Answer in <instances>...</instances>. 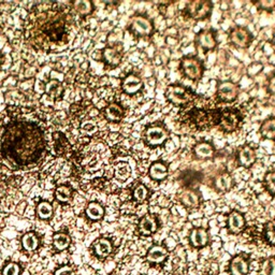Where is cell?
Here are the masks:
<instances>
[{
	"label": "cell",
	"instance_id": "obj_15",
	"mask_svg": "<svg viewBox=\"0 0 275 275\" xmlns=\"http://www.w3.org/2000/svg\"><path fill=\"white\" fill-rule=\"evenodd\" d=\"M215 146L210 141H199L193 146V154L201 160L212 159L215 156Z\"/></svg>",
	"mask_w": 275,
	"mask_h": 275
},
{
	"label": "cell",
	"instance_id": "obj_43",
	"mask_svg": "<svg viewBox=\"0 0 275 275\" xmlns=\"http://www.w3.org/2000/svg\"><path fill=\"white\" fill-rule=\"evenodd\" d=\"M272 42H273V44L275 45V29L273 31V36H272Z\"/></svg>",
	"mask_w": 275,
	"mask_h": 275
},
{
	"label": "cell",
	"instance_id": "obj_36",
	"mask_svg": "<svg viewBox=\"0 0 275 275\" xmlns=\"http://www.w3.org/2000/svg\"><path fill=\"white\" fill-rule=\"evenodd\" d=\"M72 196V189L67 185H60L55 192V197L60 202H67Z\"/></svg>",
	"mask_w": 275,
	"mask_h": 275
},
{
	"label": "cell",
	"instance_id": "obj_17",
	"mask_svg": "<svg viewBox=\"0 0 275 275\" xmlns=\"http://www.w3.org/2000/svg\"><path fill=\"white\" fill-rule=\"evenodd\" d=\"M178 200L185 208L197 209L201 203V195L195 188H187L179 194Z\"/></svg>",
	"mask_w": 275,
	"mask_h": 275
},
{
	"label": "cell",
	"instance_id": "obj_24",
	"mask_svg": "<svg viewBox=\"0 0 275 275\" xmlns=\"http://www.w3.org/2000/svg\"><path fill=\"white\" fill-rule=\"evenodd\" d=\"M190 243L195 247H202L208 244L209 235L208 231L203 228H195L190 232Z\"/></svg>",
	"mask_w": 275,
	"mask_h": 275
},
{
	"label": "cell",
	"instance_id": "obj_16",
	"mask_svg": "<svg viewBox=\"0 0 275 275\" xmlns=\"http://www.w3.org/2000/svg\"><path fill=\"white\" fill-rule=\"evenodd\" d=\"M104 118L111 123H119L124 119L126 115V109L119 102H112L103 109Z\"/></svg>",
	"mask_w": 275,
	"mask_h": 275
},
{
	"label": "cell",
	"instance_id": "obj_29",
	"mask_svg": "<svg viewBox=\"0 0 275 275\" xmlns=\"http://www.w3.org/2000/svg\"><path fill=\"white\" fill-rule=\"evenodd\" d=\"M86 215L93 220L101 219L104 215L103 206L98 202H91L86 208Z\"/></svg>",
	"mask_w": 275,
	"mask_h": 275
},
{
	"label": "cell",
	"instance_id": "obj_28",
	"mask_svg": "<svg viewBox=\"0 0 275 275\" xmlns=\"http://www.w3.org/2000/svg\"><path fill=\"white\" fill-rule=\"evenodd\" d=\"M73 10L81 17H86L94 11V4L89 0H77L72 3Z\"/></svg>",
	"mask_w": 275,
	"mask_h": 275
},
{
	"label": "cell",
	"instance_id": "obj_20",
	"mask_svg": "<svg viewBox=\"0 0 275 275\" xmlns=\"http://www.w3.org/2000/svg\"><path fill=\"white\" fill-rule=\"evenodd\" d=\"M149 177L153 181L162 182L169 177V166L162 160H156L149 169Z\"/></svg>",
	"mask_w": 275,
	"mask_h": 275
},
{
	"label": "cell",
	"instance_id": "obj_27",
	"mask_svg": "<svg viewBox=\"0 0 275 275\" xmlns=\"http://www.w3.org/2000/svg\"><path fill=\"white\" fill-rule=\"evenodd\" d=\"M112 243L108 239H100L95 243L94 245V250L95 253H96V255L101 258L109 256L111 252H112Z\"/></svg>",
	"mask_w": 275,
	"mask_h": 275
},
{
	"label": "cell",
	"instance_id": "obj_11",
	"mask_svg": "<svg viewBox=\"0 0 275 275\" xmlns=\"http://www.w3.org/2000/svg\"><path fill=\"white\" fill-rule=\"evenodd\" d=\"M229 42L236 49H247L252 44L253 35L248 28L243 26H236L229 33Z\"/></svg>",
	"mask_w": 275,
	"mask_h": 275
},
{
	"label": "cell",
	"instance_id": "obj_10",
	"mask_svg": "<svg viewBox=\"0 0 275 275\" xmlns=\"http://www.w3.org/2000/svg\"><path fill=\"white\" fill-rule=\"evenodd\" d=\"M195 43L198 49L202 50L204 53L214 51L217 47V36L216 31L212 28L202 29L196 35Z\"/></svg>",
	"mask_w": 275,
	"mask_h": 275
},
{
	"label": "cell",
	"instance_id": "obj_30",
	"mask_svg": "<svg viewBox=\"0 0 275 275\" xmlns=\"http://www.w3.org/2000/svg\"><path fill=\"white\" fill-rule=\"evenodd\" d=\"M150 192L149 188H147L143 183H138L134 190H132V197L137 201V202H144V201L149 197Z\"/></svg>",
	"mask_w": 275,
	"mask_h": 275
},
{
	"label": "cell",
	"instance_id": "obj_35",
	"mask_svg": "<svg viewBox=\"0 0 275 275\" xmlns=\"http://www.w3.org/2000/svg\"><path fill=\"white\" fill-rule=\"evenodd\" d=\"M37 213H38L40 218L47 219L53 215V206L47 201H42L37 206Z\"/></svg>",
	"mask_w": 275,
	"mask_h": 275
},
{
	"label": "cell",
	"instance_id": "obj_42",
	"mask_svg": "<svg viewBox=\"0 0 275 275\" xmlns=\"http://www.w3.org/2000/svg\"><path fill=\"white\" fill-rule=\"evenodd\" d=\"M55 275H75V273H73L71 268L62 267L59 270H57Z\"/></svg>",
	"mask_w": 275,
	"mask_h": 275
},
{
	"label": "cell",
	"instance_id": "obj_13",
	"mask_svg": "<svg viewBox=\"0 0 275 275\" xmlns=\"http://www.w3.org/2000/svg\"><path fill=\"white\" fill-rule=\"evenodd\" d=\"M236 162L237 166L250 169L257 161V152L256 149L251 144L242 145L239 150L236 151Z\"/></svg>",
	"mask_w": 275,
	"mask_h": 275
},
{
	"label": "cell",
	"instance_id": "obj_34",
	"mask_svg": "<svg viewBox=\"0 0 275 275\" xmlns=\"http://www.w3.org/2000/svg\"><path fill=\"white\" fill-rule=\"evenodd\" d=\"M22 243L26 251H35L39 245V240L34 232H29L23 236Z\"/></svg>",
	"mask_w": 275,
	"mask_h": 275
},
{
	"label": "cell",
	"instance_id": "obj_41",
	"mask_svg": "<svg viewBox=\"0 0 275 275\" xmlns=\"http://www.w3.org/2000/svg\"><path fill=\"white\" fill-rule=\"evenodd\" d=\"M267 89H268V93L273 95L275 96V73L273 76H271L269 78L268 83H267Z\"/></svg>",
	"mask_w": 275,
	"mask_h": 275
},
{
	"label": "cell",
	"instance_id": "obj_9",
	"mask_svg": "<svg viewBox=\"0 0 275 275\" xmlns=\"http://www.w3.org/2000/svg\"><path fill=\"white\" fill-rule=\"evenodd\" d=\"M213 11V3L209 0H192L185 7L183 14L194 20H208Z\"/></svg>",
	"mask_w": 275,
	"mask_h": 275
},
{
	"label": "cell",
	"instance_id": "obj_19",
	"mask_svg": "<svg viewBox=\"0 0 275 275\" xmlns=\"http://www.w3.org/2000/svg\"><path fill=\"white\" fill-rule=\"evenodd\" d=\"M235 178L229 172L219 173L213 178V187L218 193H227L235 186Z\"/></svg>",
	"mask_w": 275,
	"mask_h": 275
},
{
	"label": "cell",
	"instance_id": "obj_5",
	"mask_svg": "<svg viewBox=\"0 0 275 275\" xmlns=\"http://www.w3.org/2000/svg\"><path fill=\"white\" fill-rule=\"evenodd\" d=\"M165 97L169 102L177 107H186L198 98L197 94L192 88L178 83H173L167 86Z\"/></svg>",
	"mask_w": 275,
	"mask_h": 275
},
{
	"label": "cell",
	"instance_id": "obj_22",
	"mask_svg": "<svg viewBox=\"0 0 275 275\" xmlns=\"http://www.w3.org/2000/svg\"><path fill=\"white\" fill-rule=\"evenodd\" d=\"M158 229V220L154 215L145 214L139 223V231L144 236L155 234Z\"/></svg>",
	"mask_w": 275,
	"mask_h": 275
},
{
	"label": "cell",
	"instance_id": "obj_6",
	"mask_svg": "<svg viewBox=\"0 0 275 275\" xmlns=\"http://www.w3.org/2000/svg\"><path fill=\"white\" fill-rule=\"evenodd\" d=\"M127 30L135 38H150L155 31L154 20L144 13H136L132 15L127 24Z\"/></svg>",
	"mask_w": 275,
	"mask_h": 275
},
{
	"label": "cell",
	"instance_id": "obj_31",
	"mask_svg": "<svg viewBox=\"0 0 275 275\" xmlns=\"http://www.w3.org/2000/svg\"><path fill=\"white\" fill-rule=\"evenodd\" d=\"M45 91L47 95L53 99H58L62 95L63 88L61 84L58 81H51L46 84Z\"/></svg>",
	"mask_w": 275,
	"mask_h": 275
},
{
	"label": "cell",
	"instance_id": "obj_44",
	"mask_svg": "<svg viewBox=\"0 0 275 275\" xmlns=\"http://www.w3.org/2000/svg\"><path fill=\"white\" fill-rule=\"evenodd\" d=\"M0 61H1V56H0Z\"/></svg>",
	"mask_w": 275,
	"mask_h": 275
},
{
	"label": "cell",
	"instance_id": "obj_26",
	"mask_svg": "<svg viewBox=\"0 0 275 275\" xmlns=\"http://www.w3.org/2000/svg\"><path fill=\"white\" fill-rule=\"evenodd\" d=\"M230 268L234 275H246L248 273L247 259L243 256H236L232 260Z\"/></svg>",
	"mask_w": 275,
	"mask_h": 275
},
{
	"label": "cell",
	"instance_id": "obj_21",
	"mask_svg": "<svg viewBox=\"0 0 275 275\" xmlns=\"http://www.w3.org/2000/svg\"><path fill=\"white\" fill-rule=\"evenodd\" d=\"M246 220L244 215L237 212V211H232L228 215V220H227V227L232 234H240L244 229Z\"/></svg>",
	"mask_w": 275,
	"mask_h": 275
},
{
	"label": "cell",
	"instance_id": "obj_8",
	"mask_svg": "<svg viewBox=\"0 0 275 275\" xmlns=\"http://www.w3.org/2000/svg\"><path fill=\"white\" fill-rule=\"evenodd\" d=\"M178 69L184 78L194 83L199 82L203 78L205 71L203 61L194 55L184 56L179 61Z\"/></svg>",
	"mask_w": 275,
	"mask_h": 275
},
{
	"label": "cell",
	"instance_id": "obj_25",
	"mask_svg": "<svg viewBox=\"0 0 275 275\" xmlns=\"http://www.w3.org/2000/svg\"><path fill=\"white\" fill-rule=\"evenodd\" d=\"M169 253L168 250L162 245H154L152 246L149 252H147V260L151 262H161L165 260V259L168 257Z\"/></svg>",
	"mask_w": 275,
	"mask_h": 275
},
{
	"label": "cell",
	"instance_id": "obj_37",
	"mask_svg": "<svg viewBox=\"0 0 275 275\" xmlns=\"http://www.w3.org/2000/svg\"><path fill=\"white\" fill-rule=\"evenodd\" d=\"M254 4L260 11L272 12L273 10H275V0H259V1H256Z\"/></svg>",
	"mask_w": 275,
	"mask_h": 275
},
{
	"label": "cell",
	"instance_id": "obj_33",
	"mask_svg": "<svg viewBox=\"0 0 275 275\" xmlns=\"http://www.w3.org/2000/svg\"><path fill=\"white\" fill-rule=\"evenodd\" d=\"M53 243L58 251H63L70 245V236L66 234H56L53 236Z\"/></svg>",
	"mask_w": 275,
	"mask_h": 275
},
{
	"label": "cell",
	"instance_id": "obj_18",
	"mask_svg": "<svg viewBox=\"0 0 275 275\" xmlns=\"http://www.w3.org/2000/svg\"><path fill=\"white\" fill-rule=\"evenodd\" d=\"M102 59L107 67L115 68L120 65L123 59V52L116 46H107L102 51Z\"/></svg>",
	"mask_w": 275,
	"mask_h": 275
},
{
	"label": "cell",
	"instance_id": "obj_12",
	"mask_svg": "<svg viewBox=\"0 0 275 275\" xmlns=\"http://www.w3.org/2000/svg\"><path fill=\"white\" fill-rule=\"evenodd\" d=\"M240 88L237 84L232 81H223L217 85L216 89V97L220 102L230 103L234 102L239 97Z\"/></svg>",
	"mask_w": 275,
	"mask_h": 275
},
{
	"label": "cell",
	"instance_id": "obj_4",
	"mask_svg": "<svg viewBox=\"0 0 275 275\" xmlns=\"http://www.w3.org/2000/svg\"><path fill=\"white\" fill-rule=\"evenodd\" d=\"M243 120H244V114L240 109L235 107L221 108L219 110L217 129L226 135L234 134L241 128Z\"/></svg>",
	"mask_w": 275,
	"mask_h": 275
},
{
	"label": "cell",
	"instance_id": "obj_3",
	"mask_svg": "<svg viewBox=\"0 0 275 275\" xmlns=\"http://www.w3.org/2000/svg\"><path fill=\"white\" fill-rule=\"evenodd\" d=\"M220 109H202L194 108L185 114V123L197 130H208L217 128Z\"/></svg>",
	"mask_w": 275,
	"mask_h": 275
},
{
	"label": "cell",
	"instance_id": "obj_23",
	"mask_svg": "<svg viewBox=\"0 0 275 275\" xmlns=\"http://www.w3.org/2000/svg\"><path fill=\"white\" fill-rule=\"evenodd\" d=\"M259 134L266 140L275 141V116L264 119L259 127Z\"/></svg>",
	"mask_w": 275,
	"mask_h": 275
},
{
	"label": "cell",
	"instance_id": "obj_40",
	"mask_svg": "<svg viewBox=\"0 0 275 275\" xmlns=\"http://www.w3.org/2000/svg\"><path fill=\"white\" fill-rule=\"evenodd\" d=\"M20 267L17 263H9L3 270V275H19Z\"/></svg>",
	"mask_w": 275,
	"mask_h": 275
},
{
	"label": "cell",
	"instance_id": "obj_2",
	"mask_svg": "<svg viewBox=\"0 0 275 275\" xmlns=\"http://www.w3.org/2000/svg\"><path fill=\"white\" fill-rule=\"evenodd\" d=\"M71 14L57 4L37 8L29 15L25 37L38 50L51 51L67 43Z\"/></svg>",
	"mask_w": 275,
	"mask_h": 275
},
{
	"label": "cell",
	"instance_id": "obj_1",
	"mask_svg": "<svg viewBox=\"0 0 275 275\" xmlns=\"http://www.w3.org/2000/svg\"><path fill=\"white\" fill-rule=\"evenodd\" d=\"M6 112L7 119L0 120V162L12 170L34 167L46 149L43 125L29 112Z\"/></svg>",
	"mask_w": 275,
	"mask_h": 275
},
{
	"label": "cell",
	"instance_id": "obj_14",
	"mask_svg": "<svg viewBox=\"0 0 275 275\" xmlns=\"http://www.w3.org/2000/svg\"><path fill=\"white\" fill-rule=\"evenodd\" d=\"M143 85L144 84L142 79L136 73H128L123 78L120 83L121 91L124 94L128 95V96H135V95L142 92Z\"/></svg>",
	"mask_w": 275,
	"mask_h": 275
},
{
	"label": "cell",
	"instance_id": "obj_39",
	"mask_svg": "<svg viewBox=\"0 0 275 275\" xmlns=\"http://www.w3.org/2000/svg\"><path fill=\"white\" fill-rule=\"evenodd\" d=\"M262 275H275V258H269L262 264Z\"/></svg>",
	"mask_w": 275,
	"mask_h": 275
},
{
	"label": "cell",
	"instance_id": "obj_38",
	"mask_svg": "<svg viewBox=\"0 0 275 275\" xmlns=\"http://www.w3.org/2000/svg\"><path fill=\"white\" fill-rule=\"evenodd\" d=\"M264 235H266L267 240L271 244L275 245V219L268 221L266 228H264Z\"/></svg>",
	"mask_w": 275,
	"mask_h": 275
},
{
	"label": "cell",
	"instance_id": "obj_7",
	"mask_svg": "<svg viewBox=\"0 0 275 275\" xmlns=\"http://www.w3.org/2000/svg\"><path fill=\"white\" fill-rule=\"evenodd\" d=\"M169 138H170V132L166 125L159 121L147 125L142 132V140L150 149H157L162 146Z\"/></svg>",
	"mask_w": 275,
	"mask_h": 275
},
{
	"label": "cell",
	"instance_id": "obj_32",
	"mask_svg": "<svg viewBox=\"0 0 275 275\" xmlns=\"http://www.w3.org/2000/svg\"><path fill=\"white\" fill-rule=\"evenodd\" d=\"M263 185L270 195L275 196V168L264 174Z\"/></svg>",
	"mask_w": 275,
	"mask_h": 275
}]
</instances>
